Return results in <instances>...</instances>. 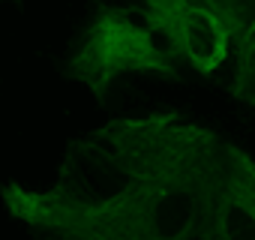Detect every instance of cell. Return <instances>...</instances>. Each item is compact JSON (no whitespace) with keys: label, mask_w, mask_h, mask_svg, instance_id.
Here are the masks:
<instances>
[{"label":"cell","mask_w":255,"mask_h":240,"mask_svg":"<svg viewBox=\"0 0 255 240\" xmlns=\"http://www.w3.org/2000/svg\"><path fill=\"white\" fill-rule=\"evenodd\" d=\"M225 138L177 111L117 117L75 138L48 189H0L30 240H195Z\"/></svg>","instance_id":"1"},{"label":"cell","mask_w":255,"mask_h":240,"mask_svg":"<svg viewBox=\"0 0 255 240\" xmlns=\"http://www.w3.org/2000/svg\"><path fill=\"white\" fill-rule=\"evenodd\" d=\"M63 75L84 84L96 102H105L108 90L123 75H156L165 81H180L183 63L141 6L99 3L75 51L69 54Z\"/></svg>","instance_id":"2"},{"label":"cell","mask_w":255,"mask_h":240,"mask_svg":"<svg viewBox=\"0 0 255 240\" xmlns=\"http://www.w3.org/2000/svg\"><path fill=\"white\" fill-rule=\"evenodd\" d=\"M195 240H255V165L231 141L222 144L216 171L204 189Z\"/></svg>","instance_id":"3"},{"label":"cell","mask_w":255,"mask_h":240,"mask_svg":"<svg viewBox=\"0 0 255 240\" xmlns=\"http://www.w3.org/2000/svg\"><path fill=\"white\" fill-rule=\"evenodd\" d=\"M138 6L153 18L180 63L198 75H213L228 60L231 30L204 6L192 0H138Z\"/></svg>","instance_id":"4"},{"label":"cell","mask_w":255,"mask_h":240,"mask_svg":"<svg viewBox=\"0 0 255 240\" xmlns=\"http://www.w3.org/2000/svg\"><path fill=\"white\" fill-rule=\"evenodd\" d=\"M252 42H255V27L243 30L240 36L231 39V63H234V78H231V93L243 102H252Z\"/></svg>","instance_id":"5"},{"label":"cell","mask_w":255,"mask_h":240,"mask_svg":"<svg viewBox=\"0 0 255 240\" xmlns=\"http://www.w3.org/2000/svg\"><path fill=\"white\" fill-rule=\"evenodd\" d=\"M192 3L210 9L231 30V36H240L243 30L255 27V0H192Z\"/></svg>","instance_id":"6"}]
</instances>
